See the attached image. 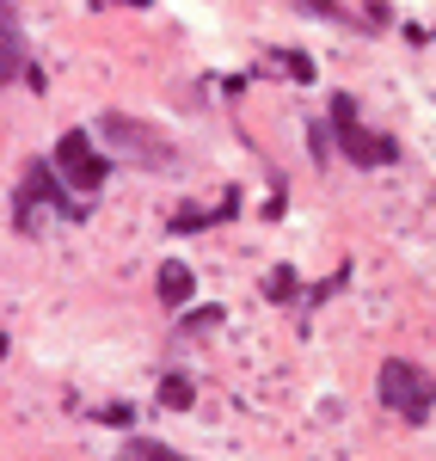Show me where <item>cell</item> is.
<instances>
[{"instance_id": "cell-1", "label": "cell", "mask_w": 436, "mask_h": 461, "mask_svg": "<svg viewBox=\"0 0 436 461\" xmlns=\"http://www.w3.org/2000/svg\"><path fill=\"white\" fill-rule=\"evenodd\" d=\"M62 185H68V178H56L49 160H31L25 178H19V191H13V234H37L43 221H86V215H93V197L74 203Z\"/></svg>"}, {"instance_id": "cell-2", "label": "cell", "mask_w": 436, "mask_h": 461, "mask_svg": "<svg viewBox=\"0 0 436 461\" xmlns=\"http://www.w3.org/2000/svg\"><path fill=\"white\" fill-rule=\"evenodd\" d=\"M375 393H381V406L394 412V419H405V425H431L436 412V382L424 363H405V357H387L381 363V375H375Z\"/></svg>"}, {"instance_id": "cell-3", "label": "cell", "mask_w": 436, "mask_h": 461, "mask_svg": "<svg viewBox=\"0 0 436 461\" xmlns=\"http://www.w3.org/2000/svg\"><path fill=\"white\" fill-rule=\"evenodd\" d=\"M332 130H338V154H344L351 167H394V160H400V142L381 136V130H369L363 117H357V99H351V93L332 99Z\"/></svg>"}, {"instance_id": "cell-4", "label": "cell", "mask_w": 436, "mask_h": 461, "mask_svg": "<svg viewBox=\"0 0 436 461\" xmlns=\"http://www.w3.org/2000/svg\"><path fill=\"white\" fill-rule=\"evenodd\" d=\"M99 130L111 136V154H117V160H136V167H173V142H160L154 123H136V117H123V111H105Z\"/></svg>"}, {"instance_id": "cell-5", "label": "cell", "mask_w": 436, "mask_h": 461, "mask_svg": "<svg viewBox=\"0 0 436 461\" xmlns=\"http://www.w3.org/2000/svg\"><path fill=\"white\" fill-rule=\"evenodd\" d=\"M56 173L68 178L80 197H93V191L111 178V160L93 148V136H86V130H62V142H56Z\"/></svg>"}, {"instance_id": "cell-6", "label": "cell", "mask_w": 436, "mask_h": 461, "mask_svg": "<svg viewBox=\"0 0 436 461\" xmlns=\"http://www.w3.org/2000/svg\"><path fill=\"white\" fill-rule=\"evenodd\" d=\"M13 74H31V68H25V43H19V19H13V6H0V80L13 86Z\"/></svg>"}, {"instance_id": "cell-7", "label": "cell", "mask_w": 436, "mask_h": 461, "mask_svg": "<svg viewBox=\"0 0 436 461\" xmlns=\"http://www.w3.org/2000/svg\"><path fill=\"white\" fill-rule=\"evenodd\" d=\"M154 295H160L166 308H184V302H191V265H179V258H166V265L154 271Z\"/></svg>"}, {"instance_id": "cell-8", "label": "cell", "mask_w": 436, "mask_h": 461, "mask_svg": "<svg viewBox=\"0 0 436 461\" xmlns=\"http://www.w3.org/2000/svg\"><path fill=\"white\" fill-rule=\"evenodd\" d=\"M234 210H240V197L227 191V197H221L216 210H179V215H173V228H179V234H184V228H216V221H227Z\"/></svg>"}, {"instance_id": "cell-9", "label": "cell", "mask_w": 436, "mask_h": 461, "mask_svg": "<svg viewBox=\"0 0 436 461\" xmlns=\"http://www.w3.org/2000/svg\"><path fill=\"white\" fill-rule=\"evenodd\" d=\"M154 400H160L166 412H184V406L197 400V388H191L184 375H160V388H154Z\"/></svg>"}, {"instance_id": "cell-10", "label": "cell", "mask_w": 436, "mask_h": 461, "mask_svg": "<svg viewBox=\"0 0 436 461\" xmlns=\"http://www.w3.org/2000/svg\"><path fill=\"white\" fill-rule=\"evenodd\" d=\"M123 461H191V456H179V449H166V443H154V437H129V449H123Z\"/></svg>"}, {"instance_id": "cell-11", "label": "cell", "mask_w": 436, "mask_h": 461, "mask_svg": "<svg viewBox=\"0 0 436 461\" xmlns=\"http://www.w3.org/2000/svg\"><path fill=\"white\" fill-rule=\"evenodd\" d=\"M221 320H227V314H221L216 302H209V308H197V314H184V326H179V339H203V332H216Z\"/></svg>"}, {"instance_id": "cell-12", "label": "cell", "mask_w": 436, "mask_h": 461, "mask_svg": "<svg viewBox=\"0 0 436 461\" xmlns=\"http://www.w3.org/2000/svg\"><path fill=\"white\" fill-rule=\"evenodd\" d=\"M277 68L289 74V80H301V86H314V62H307V56H295V50H277Z\"/></svg>"}, {"instance_id": "cell-13", "label": "cell", "mask_w": 436, "mask_h": 461, "mask_svg": "<svg viewBox=\"0 0 436 461\" xmlns=\"http://www.w3.org/2000/svg\"><path fill=\"white\" fill-rule=\"evenodd\" d=\"M264 295H271V302H295V271L289 265H277V271L264 277Z\"/></svg>"}, {"instance_id": "cell-14", "label": "cell", "mask_w": 436, "mask_h": 461, "mask_svg": "<svg viewBox=\"0 0 436 461\" xmlns=\"http://www.w3.org/2000/svg\"><path fill=\"white\" fill-rule=\"evenodd\" d=\"M99 419H105V425H136V406H123V400H111V406H99Z\"/></svg>"}, {"instance_id": "cell-15", "label": "cell", "mask_w": 436, "mask_h": 461, "mask_svg": "<svg viewBox=\"0 0 436 461\" xmlns=\"http://www.w3.org/2000/svg\"><path fill=\"white\" fill-rule=\"evenodd\" d=\"M314 6H320L326 19H351V13H344V6H332V0H314Z\"/></svg>"}, {"instance_id": "cell-16", "label": "cell", "mask_w": 436, "mask_h": 461, "mask_svg": "<svg viewBox=\"0 0 436 461\" xmlns=\"http://www.w3.org/2000/svg\"><path fill=\"white\" fill-rule=\"evenodd\" d=\"M93 6H111V0H93ZM117 6H147V0H117Z\"/></svg>"}]
</instances>
